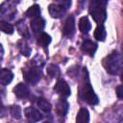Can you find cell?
I'll list each match as a JSON object with an SVG mask.
<instances>
[{
	"mask_svg": "<svg viewBox=\"0 0 123 123\" xmlns=\"http://www.w3.org/2000/svg\"><path fill=\"white\" fill-rule=\"evenodd\" d=\"M108 0H91L88 8V12L93 20L98 24H103L107 18L106 7Z\"/></svg>",
	"mask_w": 123,
	"mask_h": 123,
	"instance_id": "1",
	"label": "cell"
},
{
	"mask_svg": "<svg viewBox=\"0 0 123 123\" xmlns=\"http://www.w3.org/2000/svg\"><path fill=\"white\" fill-rule=\"evenodd\" d=\"M26 16L27 17H30V18H36V17H38L40 15V8L38 5L35 4L33 6H31L30 8H28V10L26 11L25 12Z\"/></svg>",
	"mask_w": 123,
	"mask_h": 123,
	"instance_id": "21",
	"label": "cell"
},
{
	"mask_svg": "<svg viewBox=\"0 0 123 123\" xmlns=\"http://www.w3.org/2000/svg\"><path fill=\"white\" fill-rule=\"evenodd\" d=\"M56 3L62 5L66 10H68L71 6V0H56Z\"/></svg>",
	"mask_w": 123,
	"mask_h": 123,
	"instance_id": "26",
	"label": "cell"
},
{
	"mask_svg": "<svg viewBox=\"0 0 123 123\" xmlns=\"http://www.w3.org/2000/svg\"><path fill=\"white\" fill-rule=\"evenodd\" d=\"M78 27H79V30L82 34H87L91 29V24H90V21L88 20V18L86 16H83L79 20Z\"/></svg>",
	"mask_w": 123,
	"mask_h": 123,
	"instance_id": "15",
	"label": "cell"
},
{
	"mask_svg": "<svg viewBox=\"0 0 123 123\" xmlns=\"http://www.w3.org/2000/svg\"><path fill=\"white\" fill-rule=\"evenodd\" d=\"M76 122L77 123H87L89 122V112L86 109L81 108L77 113L76 116Z\"/></svg>",
	"mask_w": 123,
	"mask_h": 123,
	"instance_id": "16",
	"label": "cell"
},
{
	"mask_svg": "<svg viewBox=\"0 0 123 123\" xmlns=\"http://www.w3.org/2000/svg\"><path fill=\"white\" fill-rule=\"evenodd\" d=\"M45 27V20L40 16L33 18L31 21V29L35 33H41Z\"/></svg>",
	"mask_w": 123,
	"mask_h": 123,
	"instance_id": "14",
	"label": "cell"
},
{
	"mask_svg": "<svg viewBox=\"0 0 123 123\" xmlns=\"http://www.w3.org/2000/svg\"><path fill=\"white\" fill-rule=\"evenodd\" d=\"M24 114L26 118L31 122H37L42 119V114L34 107H27L24 110Z\"/></svg>",
	"mask_w": 123,
	"mask_h": 123,
	"instance_id": "9",
	"label": "cell"
},
{
	"mask_svg": "<svg viewBox=\"0 0 123 123\" xmlns=\"http://www.w3.org/2000/svg\"><path fill=\"white\" fill-rule=\"evenodd\" d=\"M10 111H11V115H12L13 118L19 119V118L21 117V109H20L19 106H16V105L12 106Z\"/></svg>",
	"mask_w": 123,
	"mask_h": 123,
	"instance_id": "25",
	"label": "cell"
},
{
	"mask_svg": "<svg viewBox=\"0 0 123 123\" xmlns=\"http://www.w3.org/2000/svg\"><path fill=\"white\" fill-rule=\"evenodd\" d=\"M103 65L108 73L111 75H117L122 69V56L119 52L113 51L107 56L103 61Z\"/></svg>",
	"mask_w": 123,
	"mask_h": 123,
	"instance_id": "2",
	"label": "cell"
},
{
	"mask_svg": "<svg viewBox=\"0 0 123 123\" xmlns=\"http://www.w3.org/2000/svg\"><path fill=\"white\" fill-rule=\"evenodd\" d=\"M75 33V19L74 16L70 15L66 18L63 27H62V34L67 37H71Z\"/></svg>",
	"mask_w": 123,
	"mask_h": 123,
	"instance_id": "7",
	"label": "cell"
},
{
	"mask_svg": "<svg viewBox=\"0 0 123 123\" xmlns=\"http://www.w3.org/2000/svg\"><path fill=\"white\" fill-rule=\"evenodd\" d=\"M47 74L51 77V78H58L61 74V71H60V68L58 65L54 64V63H51L48 65L47 67Z\"/></svg>",
	"mask_w": 123,
	"mask_h": 123,
	"instance_id": "23",
	"label": "cell"
},
{
	"mask_svg": "<svg viewBox=\"0 0 123 123\" xmlns=\"http://www.w3.org/2000/svg\"><path fill=\"white\" fill-rule=\"evenodd\" d=\"M16 13V9L11 0H6L0 5V17L12 19Z\"/></svg>",
	"mask_w": 123,
	"mask_h": 123,
	"instance_id": "5",
	"label": "cell"
},
{
	"mask_svg": "<svg viewBox=\"0 0 123 123\" xmlns=\"http://www.w3.org/2000/svg\"><path fill=\"white\" fill-rule=\"evenodd\" d=\"M0 31H2L5 34L8 35H12L14 31V28L12 24L4 21V20H0Z\"/></svg>",
	"mask_w": 123,
	"mask_h": 123,
	"instance_id": "24",
	"label": "cell"
},
{
	"mask_svg": "<svg viewBox=\"0 0 123 123\" xmlns=\"http://www.w3.org/2000/svg\"><path fill=\"white\" fill-rule=\"evenodd\" d=\"M68 109H69V104L68 102L66 101V99L64 97L61 98L57 105H56V111H57V113L60 115V116H65L67 111H68Z\"/></svg>",
	"mask_w": 123,
	"mask_h": 123,
	"instance_id": "13",
	"label": "cell"
},
{
	"mask_svg": "<svg viewBox=\"0 0 123 123\" xmlns=\"http://www.w3.org/2000/svg\"><path fill=\"white\" fill-rule=\"evenodd\" d=\"M54 91L58 94H60L62 97H68L71 94V89L68 86V84L63 79H59L54 86Z\"/></svg>",
	"mask_w": 123,
	"mask_h": 123,
	"instance_id": "6",
	"label": "cell"
},
{
	"mask_svg": "<svg viewBox=\"0 0 123 123\" xmlns=\"http://www.w3.org/2000/svg\"><path fill=\"white\" fill-rule=\"evenodd\" d=\"M17 47L20 51V53L25 56V57H29L30 54H31V47L29 46V44L27 43V41L25 39H20L18 42H17Z\"/></svg>",
	"mask_w": 123,
	"mask_h": 123,
	"instance_id": "19",
	"label": "cell"
},
{
	"mask_svg": "<svg viewBox=\"0 0 123 123\" xmlns=\"http://www.w3.org/2000/svg\"><path fill=\"white\" fill-rule=\"evenodd\" d=\"M115 91H116L117 97H118L119 99H122V97H123V92H122V86H121V85H119L118 86H116Z\"/></svg>",
	"mask_w": 123,
	"mask_h": 123,
	"instance_id": "27",
	"label": "cell"
},
{
	"mask_svg": "<svg viewBox=\"0 0 123 123\" xmlns=\"http://www.w3.org/2000/svg\"><path fill=\"white\" fill-rule=\"evenodd\" d=\"M51 40H52V38L47 33L41 32V33H39V35L37 37V42L40 47H47L50 44Z\"/></svg>",
	"mask_w": 123,
	"mask_h": 123,
	"instance_id": "18",
	"label": "cell"
},
{
	"mask_svg": "<svg viewBox=\"0 0 123 123\" xmlns=\"http://www.w3.org/2000/svg\"><path fill=\"white\" fill-rule=\"evenodd\" d=\"M13 92L18 99H26L30 96V89L23 83L17 84L13 88Z\"/></svg>",
	"mask_w": 123,
	"mask_h": 123,
	"instance_id": "11",
	"label": "cell"
},
{
	"mask_svg": "<svg viewBox=\"0 0 123 123\" xmlns=\"http://www.w3.org/2000/svg\"><path fill=\"white\" fill-rule=\"evenodd\" d=\"M16 29H17L18 33H19L24 38H29V37H31L30 32H29V30H28V28H27V26H26V24H25V22H24L23 20L19 21V22L16 24Z\"/></svg>",
	"mask_w": 123,
	"mask_h": 123,
	"instance_id": "22",
	"label": "cell"
},
{
	"mask_svg": "<svg viewBox=\"0 0 123 123\" xmlns=\"http://www.w3.org/2000/svg\"><path fill=\"white\" fill-rule=\"evenodd\" d=\"M107 37V32L103 24H98L94 31V38L98 41H104Z\"/></svg>",
	"mask_w": 123,
	"mask_h": 123,
	"instance_id": "17",
	"label": "cell"
},
{
	"mask_svg": "<svg viewBox=\"0 0 123 123\" xmlns=\"http://www.w3.org/2000/svg\"><path fill=\"white\" fill-rule=\"evenodd\" d=\"M37 108L40 111H42L45 113L50 112L51 111V109H52L51 104L46 99H43V98H37Z\"/></svg>",
	"mask_w": 123,
	"mask_h": 123,
	"instance_id": "20",
	"label": "cell"
},
{
	"mask_svg": "<svg viewBox=\"0 0 123 123\" xmlns=\"http://www.w3.org/2000/svg\"><path fill=\"white\" fill-rule=\"evenodd\" d=\"M4 105H3V103H2V100H1V98H0V114H2L3 113V111H4Z\"/></svg>",
	"mask_w": 123,
	"mask_h": 123,
	"instance_id": "29",
	"label": "cell"
},
{
	"mask_svg": "<svg viewBox=\"0 0 123 123\" xmlns=\"http://www.w3.org/2000/svg\"><path fill=\"white\" fill-rule=\"evenodd\" d=\"M3 55H4V49L2 47V45L0 44V62L2 61V58H3Z\"/></svg>",
	"mask_w": 123,
	"mask_h": 123,
	"instance_id": "28",
	"label": "cell"
},
{
	"mask_svg": "<svg viewBox=\"0 0 123 123\" xmlns=\"http://www.w3.org/2000/svg\"><path fill=\"white\" fill-rule=\"evenodd\" d=\"M13 79V73L8 68L0 69V85L7 86Z\"/></svg>",
	"mask_w": 123,
	"mask_h": 123,
	"instance_id": "12",
	"label": "cell"
},
{
	"mask_svg": "<svg viewBox=\"0 0 123 123\" xmlns=\"http://www.w3.org/2000/svg\"><path fill=\"white\" fill-rule=\"evenodd\" d=\"M97 47H98L97 43H95L94 41H92L90 39H85L81 44V50L85 54H86L90 57L94 56V54L97 50Z\"/></svg>",
	"mask_w": 123,
	"mask_h": 123,
	"instance_id": "8",
	"label": "cell"
},
{
	"mask_svg": "<svg viewBox=\"0 0 123 123\" xmlns=\"http://www.w3.org/2000/svg\"><path fill=\"white\" fill-rule=\"evenodd\" d=\"M48 11H49L50 15L53 18H61L62 16L64 15V13H65V12L67 10L64 9L62 5H60L58 3H53V4L49 5Z\"/></svg>",
	"mask_w": 123,
	"mask_h": 123,
	"instance_id": "10",
	"label": "cell"
},
{
	"mask_svg": "<svg viewBox=\"0 0 123 123\" xmlns=\"http://www.w3.org/2000/svg\"><path fill=\"white\" fill-rule=\"evenodd\" d=\"M84 79H85V82H84V84L82 85V86L80 88L81 97L88 105H91V106L97 105L99 103V98L96 95V93L94 92V90H93V88H92V86L89 83V80L87 78V74H86V77L84 78Z\"/></svg>",
	"mask_w": 123,
	"mask_h": 123,
	"instance_id": "3",
	"label": "cell"
},
{
	"mask_svg": "<svg viewBox=\"0 0 123 123\" xmlns=\"http://www.w3.org/2000/svg\"><path fill=\"white\" fill-rule=\"evenodd\" d=\"M23 77H24V80L26 83L34 86L37 83H38V81L40 80L41 70H40L39 66L33 65L29 68L23 69Z\"/></svg>",
	"mask_w": 123,
	"mask_h": 123,
	"instance_id": "4",
	"label": "cell"
}]
</instances>
